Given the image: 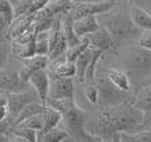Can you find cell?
Instances as JSON below:
<instances>
[{"mask_svg": "<svg viewBox=\"0 0 151 142\" xmlns=\"http://www.w3.org/2000/svg\"><path fill=\"white\" fill-rule=\"evenodd\" d=\"M130 100L119 105L101 106L94 116H89L85 129L106 142L111 140L115 133L139 132L143 113L134 108Z\"/></svg>", "mask_w": 151, "mask_h": 142, "instance_id": "obj_1", "label": "cell"}, {"mask_svg": "<svg viewBox=\"0 0 151 142\" xmlns=\"http://www.w3.org/2000/svg\"><path fill=\"white\" fill-rule=\"evenodd\" d=\"M47 105L57 109L63 114V124L65 130L72 138L78 142H106L102 138L89 133L85 129L86 120L89 113L76 104L74 98H64V100H52L48 98Z\"/></svg>", "mask_w": 151, "mask_h": 142, "instance_id": "obj_2", "label": "cell"}, {"mask_svg": "<svg viewBox=\"0 0 151 142\" xmlns=\"http://www.w3.org/2000/svg\"><path fill=\"white\" fill-rule=\"evenodd\" d=\"M117 7L110 9L109 12L97 16V20H98L99 25L105 27L110 32L117 47H119V44L125 40L139 37L142 31L133 23L130 13L123 12L121 8Z\"/></svg>", "mask_w": 151, "mask_h": 142, "instance_id": "obj_3", "label": "cell"}, {"mask_svg": "<svg viewBox=\"0 0 151 142\" xmlns=\"http://www.w3.org/2000/svg\"><path fill=\"white\" fill-rule=\"evenodd\" d=\"M96 85L99 90V100L102 101V106L119 105V104L126 102L133 97V94H130V92L119 89L113 82H110V80L106 76L99 79Z\"/></svg>", "mask_w": 151, "mask_h": 142, "instance_id": "obj_4", "label": "cell"}, {"mask_svg": "<svg viewBox=\"0 0 151 142\" xmlns=\"http://www.w3.org/2000/svg\"><path fill=\"white\" fill-rule=\"evenodd\" d=\"M130 101L134 108L139 109L143 113V121L139 128V132L151 129V84L139 88L137 93L133 94Z\"/></svg>", "mask_w": 151, "mask_h": 142, "instance_id": "obj_5", "label": "cell"}, {"mask_svg": "<svg viewBox=\"0 0 151 142\" xmlns=\"http://www.w3.org/2000/svg\"><path fill=\"white\" fill-rule=\"evenodd\" d=\"M66 49H68V41L61 25V15H58L49 29V55H48L49 61L64 56Z\"/></svg>", "mask_w": 151, "mask_h": 142, "instance_id": "obj_6", "label": "cell"}, {"mask_svg": "<svg viewBox=\"0 0 151 142\" xmlns=\"http://www.w3.org/2000/svg\"><path fill=\"white\" fill-rule=\"evenodd\" d=\"M118 5V0H106L99 3H76L69 12L73 19L85 17V16H99L102 13L109 12L110 9Z\"/></svg>", "mask_w": 151, "mask_h": 142, "instance_id": "obj_7", "label": "cell"}, {"mask_svg": "<svg viewBox=\"0 0 151 142\" xmlns=\"http://www.w3.org/2000/svg\"><path fill=\"white\" fill-rule=\"evenodd\" d=\"M32 101H40L37 97V93H31L29 90H20V92H9L8 93V117L9 120L13 121L20 113V110L27 105V104L32 102Z\"/></svg>", "mask_w": 151, "mask_h": 142, "instance_id": "obj_8", "label": "cell"}, {"mask_svg": "<svg viewBox=\"0 0 151 142\" xmlns=\"http://www.w3.org/2000/svg\"><path fill=\"white\" fill-rule=\"evenodd\" d=\"M85 39L88 40L89 47L94 48V49H99L104 53L115 52L118 48L114 39H113V36L110 35V32L102 25H99L97 31L91 32L88 36H85Z\"/></svg>", "mask_w": 151, "mask_h": 142, "instance_id": "obj_9", "label": "cell"}, {"mask_svg": "<svg viewBox=\"0 0 151 142\" xmlns=\"http://www.w3.org/2000/svg\"><path fill=\"white\" fill-rule=\"evenodd\" d=\"M50 77V86L48 98L52 100H64V98H74V82L73 79L65 77Z\"/></svg>", "mask_w": 151, "mask_h": 142, "instance_id": "obj_10", "label": "cell"}, {"mask_svg": "<svg viewBox=\"0 0 151 142\" xmlns=\"http://www.w3.org/2000/svg\"><path fill=\"white\" fill-rule=\"evenodd\" d=\"M28 82L32 85L33 90L37 93V97L42 104L47 105L48 94H49V86H50V77L49 72L47 68L40 69V71L35 72L31 77H29Z\"/></svg>", "mask_w": 151, "mask_h": 142, "instance_id": "obj_11", "label": "cell"}, {"mask_svg": "<svg viewBox=\"0 0 151 142\" xmlns=\"http://www.w3.org/2000/svg\"><path fill=\"white\" fill-rule=\"evenodd\" d=\"M49 65V57L48 56H39L35 55L29 58H25L23 60V66L19 71V79L23 84L28 82L29 77L35 73V72L40 71V69L48 68Z\"/></svg>", "mask_w": 151, "mask_h": 142, "instance_id": "obj_12", "label": "cell"}, {"mask_svg": "<svg viewBox=\"0 0 151 142\" xmlns=\"http://www.w3.org/2000/svg\"><path fill=\"white\" fill-rule=\"evenodd\" d=\"M48 72L49 76L55 77H65V79H73L76 76V65L74 63H70L65 58V55L56 60L49 61L48 65Z\"/></svg>", "mask_w": 151, "mask_h": 142, "instance_id": "obj_13", "label": "cell"}, {"mask_svg": "<svg viewBox=\"0 0 151 142\" xmlns=\"http://www.w3.org/2000/svg\"><path fill=\"white\" fill-rule=\"evenodd\" d=\"M126 63L129 68L135 69V71H149L151 69V50H147L141 47L135 48L129 55Z\"/></svg>", "mask_w": 151, "mask_h": 142, "instance_id": "obj_14", "label": "cell"}, {"mask_svg": "<svg viewBox=\"0 0 151 142\" xmlns=\"http://www.w3.org/2000/svg\"><path fill=\"white\" fill-rule=\"evenodd\" d=\"M23 85L19 79V72L12 69H0V92H17L16 88H21Z\"/></svg>", "mask_w": 151, "mask_h": 142, "instance_id": "obj_15", "label": "cell"}, {"mask_svg": "<svg viewBox=\"0 0 151 142\" xmlns=\"http://www.w3.org/2000/svg\"><path fill=\"white\" fill-rule=\"evenodd\" d=\"M130 17L133 23L138 27L141 31H150L151 29V13L146 12L142 7H139L135 3L130 4Z\"/></svg>", "mask_w": 151, "mask_h": 142, "instance_id": "obj_16", "label": "cell"}, {"mask_svg": "<svg viewBox=\"0 0 151 142\" xmlns=\"http://www.w3.org/2000/svg\"><path fill=\"white\" fill-rule=\"evenodd\" d=\"M74 32L80 39H83L85 36H88L89 33L97 31L99 27V23L97 20V16H85V17L76 19L74 23Z\"/></svg>", "mask_w": 151, "mask_h": 142, "instance_id": "obj_17", "label": "cell"}, {"mask_svg": "<svg viewBox=\"0 0 151 142\" xmlns=\"http://www.w3.org/2000/svg\"><path fill=\"white\" fill-rule=\"evenodd\" d=\"M73 23H74V19L70 12H66V13L61 15V25H63L64 35H65L66 41H68V48L74 47V45L80 44V43L82 41V39H80V37L76 35Z\"/></svg>", "mask_w": 151, "mask_h": 142, "instance_id": "obj_18", "label": "cell"}, {"mask_svg": "<svg viewBox=\"0 0 151 142\" xmlns=\"http://www.w3.org/2000/svg\"><path fill=\"white\" fill-rule=\"evenodd\" d=\"M44 128H42L40 132H37V142L41 138V136L44 133H47L48 130L53 129V128H57L60 122H63V114L57 110V109L52 108V106H48L47 105V109L44 112Z\"/></svg>", "mask_w": 151, "mask_h": 142, "instance_id": "obj_19", "label": "cell"}, {"mask_svg": "<svg viewBox=\"0 0 151 142\" xmlns=\"http://www.w3.org/2000/svg\"><path fill=\"white\" fill-rule=\"evenodd\" d=\"M94 55V48L88 47L80 56L77 57V60L74 61V65H76V77L78 79L80 82L85 81V73H86V69L89 66V63H90L91 57Z\"/></svg>", "mask_w": 151, "mask_h": 142, "instance_id": "obj_20", "label": "cell"}, {"mask_svg": "<svg viewBox=\"0 0 151 142\" xmlns=\"http://www.w3.org/2000/svg\"><path fill=\"white\" fill-rule=\"evenodd\" d=\"M45 109H47V105L42 104L41 101H32V102L27 104L20 110V113L17 114V117L15 118V121H13V128H16L19 124H21V122H23L24 120H27L28 117L39 114V113H44Z\"/></svg>", "mask_w": 151, "mask_h": 142, "instance_id": "obj_21", "label": "cell"}, {"mask_svg": "<svg viewBox=\"0 0 151 142\" xmlns=\"http://www.w3.org/2000/svg\"><path fill=\"white\" fill-rule=\"evenodd\" d=\"M106 77L110 80V82L115 85L117 88L126 92H130L131 89V84H130V79H129L127 73H125L123 71H119L117 68H109L107 69Z\"/></svg>", "mask_w": 151, "mask_h": 142, "instance_id": "obj_22", "label": "cell"}, {"mask_svg": "<svg viewBox=\"0 0 151 142\" xmlns=\"http://www.w3.org/2000/svg\"><path fill=\"white\" fill-rule=\"evenodd\" d=\"M69 133L65 129H60V128H53V129L48 130L47 133L41 136L39 142H63L66 138H69Z\"/></svg>", "mask_w": 151, "mask_h": 142, "instance_id": "obj_23", "label": "cell"}, {"mask_svg": "<svg viewBox=\"0 0 151 142\" xmlns=\"http://www.w3.org/2000/svg\"><path fill=\"white\" fill-rule=\"evenodd\" d=\"M36 55L39 56L49 55V29L41 31L36 35Z\"/></svg>", "mask_w": 151, "mask_h": 142, "instance_id": "obj_24", "label": "cell"}, {"mask_svg": "<svg viewBox=\"0 0 151 142\" xmlns=\"http://www.w3.org/2000/svg\"><path fill=\"white\" fill-rule=\"evenodd\" d=\"M104 56V52L99 49H94V55L91 57L90 63H89V66L86 69L85 73V81L90 82V84H96V69H97V64L101 60V57Z\"/></svg>", "mask_w": 151, "mask_h": 142, "instance_id": "obj_25", "label": "cell"}, {"mask_svg": "<svg viewBox=\"0 0 151 142\" xmlns=\"http://www.w3.org/2000/svg\"><path fill=\"white\" fill-rule=\"evenodd\" d=\"M122 142H151V129L135 133H121Z\"/></svg>", "mask_w": 151, "mask_h": 142, "instance_id": "obj_26", "label": "cell"}, {"mask_svg": "<svg viewBox=\"0 0 151 142\" xmlns=\"http://www.w3.org/2000/svg\"><path fill=\"white\" fill-rule=\"evenodd\" d=\"M44 113H39V114H35V116H31L28 117L27 120H24L21 124H19L17 126H21V128H28V129H33V130H40L44 128Z\"/></svg>", "mask_w": 151, "mask_h": 142, "instance_id": "obj_27", "label": "cell"}, {"mask_svg": "<svg viewBox=\"0 0 151 142\" xmlns=\"http://www.w3.org/2000/svg\"><path fill=\"white\" fill-rule=\"evenodd\" d=\"M88 47H89V43H88V40L83 37L82 41H81L80 44H77V45H74V47H70V48H68V49H66L65 58L68 61H70V63H74V61L77 60L78 56H80Z\"/></svg>", "mask_w": 151, "mask_h": 142, "instance_id": "obj_28", "label": "cell"}, {"mask_svg": "<svg viewBox=\"0 0 151 142\" xmlns=\"http://www.w3.org/2000/svg\"><path fill=\"white\" fill-rule=\"evenodd\" d=\"M0 15H3L7 19L9 25L12 24L13 19H15V8L9 0H0Z\"/></svg>", "mask_w": 151, "mask_h": 142, "instance_id": "obj_29", "label": "cell"}, {"mask_svg": "<svg viewBox=\"0 0 151 142\" xmlns=\"http://www.w3.org/2000/svg\"><path fill=\"white\" fill-rule=\"evenodd\" d=\"M11 133H15V134H17V136H21V137L27 138L29 142H37V130L16 126V128H13Z\"/></svg>", "mask_w": 151, "mask_h": 142, "instance_id": "obj_30", "label": "cell"}, {"mask_svg": "<svg viewBox=\"0 0 151 142\" xmlns=\"http://www.w3.org/2000/svg\"><path fill=\"white\" fill-rule=\"evenodd\" d=\"M85 98L93 105L99 101V90L96 84H90L85 88Z\"/></svg>", "mask_w": 151, "mask_h": 142, "instance_id": "obj_31", "label": "cell"}, {"mask_svg": "<svg viewBox=\"0 0 151 142\" xmlns=\"http://www.w3.org/2000/svg\"><path fill=\"white\" fill-rule=\"evenodd\" d=\"M138 47L151 50V29L150 31H142L141 36L138 37Z\"/></svg>", "mask_w": 151, "mask_h": 142, "instance_id": "obj_32", "label": "cell"}, {"mask_svg": "<svg viewBox=\"0 0 151 142\" xmlns=\"http://www.w3.org/2000/svg\"><path fill=\"white\" fill-rule=\"evenodd\" d=\"M9 28V23L7 21V19L3 15H0V43H3L5 40L4 37V32Z\"/></svg>", "mask_w": 151, "mask_h": 142, "instance_id": "obj_33", "label": "cell"}, {"mask_svg": "<svg viewBox=\"0 0 151 142\" xmlns=\"http://www.w3.org/2000/svg\"><path fill=\"white\" fill-rule=\"evenodd\" d=\"M7 58H8V48L5 45L0 44V69L7 63Z\"/></svg>", "mask_w": 151, "mask_h": 142, "instance_id": "obj_34", "label": "cell"}, {"mask_svg": "<svg viewBox=\"0 0 151 142\" xmlns=\"http://www.w3.org/2000/svg\"><path fill=\"white\" fill-rule=\"evenodd\" d=\"M9 142H29L27 138L21 137V136H17L15 133H9Z\"/></svg>", "mask_w": 151, "mask_h": 142, "instance_id": "obj_35", "label": "cell"}, {"mask_svg": "<svg viewBox=\"0 0 151 142\" xmlns=\"http://www.w3.org/2000/svg\"><path fill=\"white\" fill-rule=\"evenodd\" d=\"M8 117V106L7 105H1L0 106V122L4 121Z\"/></svg>", "mask_w": 151, "mask_h": 142, "instance_id": "obj_36", "label": "cell"}, {"mask_svg": "<svg viewBox=\"0 0 151 142\" xmlns=\"http://www.w3.org/2000/svg\"><path fill=\"white\" fill-rule=\"evenodd\" d=\"M7 104H8V93L0 92V106L7 105Z\"/></svg>", "mask_w": 151, "mask_h": 142, "instance_id": "obj_37", "label": "cell"}, {"mask_svg": "<svg viewBox=\"0 0 151 142\" xmlns=\"http://www.w3.org/2000/svg\"><path fill=\"white\" fill-rule=\"evenodd\" d=\"M0 142H9V134L0 133Z\"/></svg>", "mask_w": 151, "mask_h": 142, "instance_id": "obj_38", "label": "cell"}, {"mask_svg": "<svg viewBox=\"0 0 151 142\" xmlns=\"http://www.w3.org/2000/svg\"><path fill=\"white\" fill-rule=\"evenodd\" d=\"M109 142H122V140H121V133H115Z\"/></svg>", "mask_w": 151, "mask_h": 142, "instance_id": "obj_39", "label": "cell"}, {"mask_svg": "<svg viewBox=\"0 0 151 142\" xmlns=\"http://www.w3.org/2000/svg\"><path fill=\"white\" fill-rule=\"evenodd\" d=\"M99 1H106V0H74L73 4H76V3H99Z\"/></svg>", "mask_w": 151, "mask_h": 142, "instance_id": "obj_40", "label": "cell"}, {"mask_svg": "<svg viewBox=\"0 0 151 142\" xmlns=\"http://www.w3.org/2000/svg\"><path fill=\"white\" fill-rule=\"evenodd\" d=\"M9 1H11V3H12V4H13V5H15V4H16V3H17V0H9Z\"/></svg>", "mask_w": 151, "mask_h": 142, "instance_id": "obj_41", "label": "cell"}, {"mask_svg": "<svg viewBox=\"0 0 151 142\" xmlns=\"http://www.w3.org/2000/svg\"><path fill=\"white\" fill-rule=\"evenodd\" d=\"M130 1L131 3H135V4H137V1H138V0H130Z\"/></svg>", "mask_w": 151, "mask_h": 142, "instance_id": "obj_42", "label": "cell"}]
</instances>
